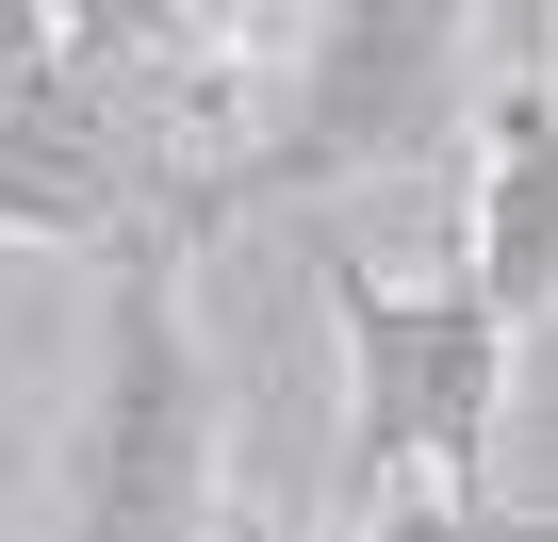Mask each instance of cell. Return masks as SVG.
<instances>
[{"label":"cell","instance_id":"obj_1","mask_svg":"<svg viewBox=\"0 0 558 542\" xmlns=\"http://www.w3.org/2000/svg\"><path fill=\"white\" fill-rule=\"evenodd\" d=\"M165 83V17H50L0 0V246H132L181 197V132L148 116Z\"/></svg>","mask_w":558,"mask_h":542},{"label":"cell","instance_id":"obj_2","mask_svg":"<svg viewBox=\"0 0 558 542\" xmlns=\"http://www.w3.org/2000/svg\"><path fill=\"white\" fill-rule=\"evenodd\" d=\"M214 526H230L214 362L181 329V246L132 230L99 263V362H83L66 477H50V542H214Z\"/></svg>","mask_w":558,"mask_h":542},{"label":"cell","instance_id":"obj_3","mask_svg":"<svg viewBox=\"0 0 558 542\" xmlns=\"http://www.w3.org/2000/svg\"><path fill=\"white\" fill-rule=\"evenodd\" d=\"M246 132L214 148V181L181 197V230L246 214V197H329L378 165H427L460 116V17L444 0H329V17H279V67H246Z\"/></svg>","mask_w":558,"mask_h":542},{"label":"cell","instance_id":"obj_4","mask_svg":"<svg viewBox=\"0 0 558 542\" xmlns=\"http://www.w3.org/2000/svg\"><path fill=\"white\" fill-rule=\"evenodd\" d=\"M313 280L345 313V477L378 509H476L493 493V411H509V313L476 280L395 297L362 246H313Z\"/></svg>","mask_w":558,"mask_h":542},{"label":"cell","instance_id":"obj_5","mask_svg":"<svg viewBox=\"0 0 558 542\" xmlns=\"http://www.w3.org/2000/svg\"><path fill=\"white\" fill-rule=\"evenodd\" d=\"M460 280L525 329V313H558V99L509 67L493 99H476V263Z\"/></svg>","mask_w":558,"mask_h":542},{"label":"cell","instance_id":"obj_6","mask_svg":"<svg viewBox=\"0 0 558 542\" xmlns=\"http://www.w3.org/2000/svg\"><path fill=\"white\" fill-rule=\"evenodd\" d=\"M214 542H296V526H279V509H230V526H214Z\"/></svg>","mask_w":558,"mask_h":542}]
</instances>
